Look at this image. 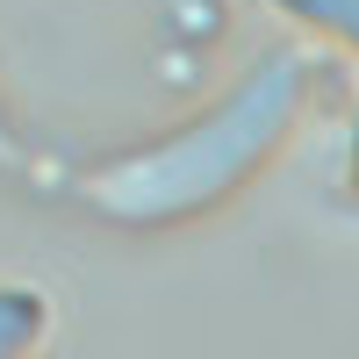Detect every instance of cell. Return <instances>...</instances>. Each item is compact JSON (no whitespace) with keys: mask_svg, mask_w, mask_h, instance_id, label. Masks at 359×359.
Listing matches in <instances>:
<instances>
[{"mask_svg":"<svg viewBox=\"0 0 359 359\" xmlns=\"http://www.w3.org/2000/svg\"><path fill=\"white\" fill-rule=\"evenodd\" d=\"M302 86H309V65L294 50L266 57L208 123L180 130L158 151H137L123 165L79 180V194L94 208H108L115 223H172V216H187V208H208L280 144V130L294 123V108H302Z\"/></svg>","mask_w":359,"mask_h":359,"instance_id":"obj_1","label":"cell"},{"mask_svg":"<svg viewBox=\"0 0 359 359\" xmlns=\"http://www.w3.org/2000/svg\"><path fill=\"white\" fill-rule=\"evenodd\" d=\"M15 158V137H8V123H0V165H8Z\"/></svg>","mask_w":359,"mask_h":359,"instance_id":"obj_4","label":"cell"},{"mask_svg":"<svg viewBox=\"0 0 359 359\" xmlns=\"http://www.w3.org/2000/svg\"><path fill=\"white\" fill-rule=\"evenodd\" d=\"M287 8H302L309 22H323V29H338V36L359 43V0H287Z\"/></svg>","mask_w":359,"mask_h":359,"instance_id":"obj_3","label":"cell"},{"mask_svg":"<svg viewBox=\"0 0 359 359\" xmlns=\"http://www.w3.org/2000/svg\"><path fill=\"white\" fill-rule=\"evenodd\" d=\"M36 338V302L29 294H0V352H22Z\"/></svg>","mask_w":359,"mask_h":359,"instance_id":"obj_2","label":"cell"}]
</instances>
